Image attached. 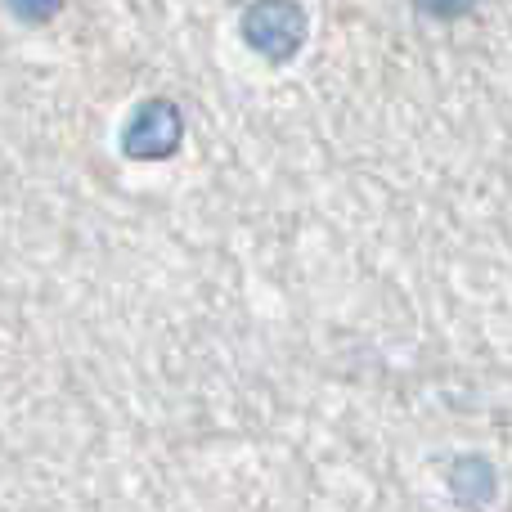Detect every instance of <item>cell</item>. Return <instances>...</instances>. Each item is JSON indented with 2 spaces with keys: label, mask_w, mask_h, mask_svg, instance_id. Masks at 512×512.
I'll use <instances>...</instances> for the list:
<instances>
[{
  "label": "cell",
  "mask_w": 512,
  "mask_h": 512,
  "mask_svg": "<svg viewBox=\"0 0 512 512\" xmlns=\"http://www.w3.org/2000/svg\"><path fill=\"white\" fill-rule=\"evenodd\" d=\"M185 144V113L171 95H149L126 113L117 149L131 162H167Z\"/></svg>",
  "instance_id": "cell-2"
},
{
  "label": "cell",
  "mask_w": 512,
  "mask_h": 512,
  "mask_svg": "<svg viewBox=\"0 0 512 512\" xmlns=\"http://www.w3.org/2000/svg\"><path fill=\"white\" fill-rule=\"evenodd\" d=\"M414 9L418 14H427V18H436V23H454V18L472 14L477 0H414Z\"/></svg>",
  "instance_id": "cell-5"
},
{
  "label": "cell",
  "mask_w": 512,
  "mask_h": 512,
  "mask_svg": "<svg viewBox=\"0 0 512 512\" xmlns=\"http://www.w3.org/2000/svg\"><path fill=\"white\" fill-rule=\"evenodd\" d=\"M243 45L265 63H292L306 50L310 14L301 0H252L239 18Z\"/></svg>",
  "instance_id": "cell-1"
},
{
  "label": "cell",
  "mask_w": 512,
  "mask_h": 512,
  "mask_svg": "<svg viewBox=\"0 0 512 512\" xmlns=\"http://www.w3.org/2000/svg\"><path fill=\"white\" fill-rule=\"evenodd\" d=\"M454 499L459 504H486V499H495V468H490L481 454H463V459H454Z\"/></svg>",
  "instance_id": "cell-3"
},
{
  "label": "cell",
  "mask_w": 512,
  "mask_h": 512,
  "mask_svg": "<svg viewBox=\"0 0 512 512\" xmlns=\"http://www.w3.org/2000/svg\"><path fill=\"white\" fill-rule=\"evenodd\" d=\"M5 9L27 27H45L63 14V0H5Z\"/></svg>",
  "instance_id": "cell-4"
}]
</instances>
